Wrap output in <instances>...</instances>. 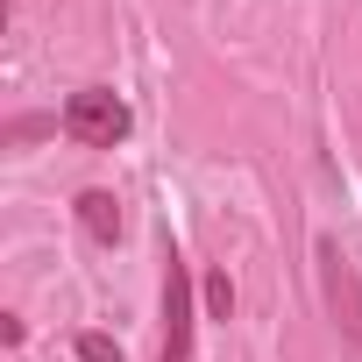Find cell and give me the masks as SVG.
I'll return each mask as SVG.
<instances>
[{
	"instance_id": "cell-1",
	"label": "cell",
	"mask_w": 362,
	"mask_h": 362,
	"mask_svg": "<svg viewBox=\"0 0 362 362\" xmlns=\"http://www.w3.org/2000/svg\"><path fill=\"white\" fill-rule=\"evenodd\" d=\"M64 135L78 142V149H114V142H128V128H135V114H128V100L121 93H107V86H78L71 100H64Z\"/></svg>"
},
{
	"instance_id": "cell-2",
	"label": "cell",
	"mask_w": 362,
	"mask_h": 362,
	"mask_svg": "<svg viewBox=\"0 0 362 362\" xmlns=\"http://www.w3.org/2000/svg\"><path fill=\"white\" fill-rule=\"evenodd\" d=\"M313 256H320V298H327L334 327H341V334L362 348V270H355V263H348L334 242H320Z\"/></svg>"
},
{
	"instance_id": "cell-3",
	"label": "cell",
	"mask_w": 362,
	"mask_h": 362,
	"mask_svg": "<svg viewBox=\"0 0 362 362\" xmlns=\"http://www.w3.org/2000/svg\"><path fill=\"white\" fill-rule=\"evenodd\" d=\"M156 362H192V270L185 256H163V355Z\"/></svg>"
},
{
	"instance_id": "cell-4",
	"label": "cell",
	"mask_w": 362,
	"mask_h": 362,
	"mask_svg": "<svg viewBox=\"0 0 362 362\" xmlns=\"http://www.w3.org/2000/svg\"><path fill=\"white\" fill-rule=\"evenodd\" d=\"M71 214H78V235H86V242H100V249H114V242H121V228H128V221H121V199H114V192H100V185H93V192H78V199H71Z\"/></svg>"
},
{
	"instance_id": "cell-5",
	"label": "cell",
	"mask_w": 362,
	"mask_h": 362,
	"mask_svg": "<svg viewBox=\"0 0 362 362\" xmlns=\"http://www.w3.org/2000/svg\"><path fill=\"white\" fill-rule=\"evenodd\" d=\"M199 298H206V313H214V320H228V313H235V284H228V270H206Z\"/></svg>"
},
{
	"instance_id": "cell-6",
	"label": "cell",
	"mask_w": 362,
	"mask_h": 362,
	"mask_svg": "<svg viewBox=\"0 0 362 362\" xmlns=\"http://www.w3.org/2000/svg\"><path fill=\"white\" fill-rule=\"evenodd\" d=\"M78 362H121V341H107V334H78Z\"/></svg>"
},
{
	"instance_id": "cell-7",
	"label": "cell",
	"mask_w": 362,
	"mask_h": 362,
	"mask_svg": "<svg viewBox=\"0 0 362 362\" xmlns=\"http://www.w3.org/2000/svg\"><path fill=\"white\" fill-rule=\"evenodd\" d=\"M43 128H64V121H36V114H22V121H8V142H29V135H43Z\"/></svg>"
}]
</instances>
